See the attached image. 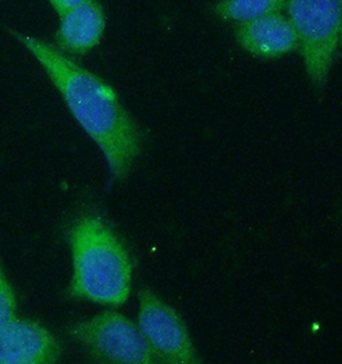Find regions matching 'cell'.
Here are the masks:
<instances>
[{"label": "cell", "instance_id": "obj_1", "mask_svg": "<svg viewBox=\"0 0 342 364\" xmlns=\"http://www.w3.org/2000/svg\"><path fill=\"white\" fill-rule=\"evenodd\" d=\"M9 33L45 70L72 117L102 151L114 181H123L141 154L142 133L115 90L54 45L17 30Z\"/></svg>", "mask_w": 342, "mask_h": 364}, {"label": "cell", "instance_id": "obj_2", "mask_svg": "<svg viewBox=\"0 0 342 364\" xmlns=\"http://www.w3.org/2000/svg\"><path fill=\"white\" fill-rule=\"evenodd\" d=\"M72 279L67 294L108 307H120L131 294L133 261L113 229L99 216L81 215L67 230Z\"/></svg>", "mask_w": 342, "mask_h": 364}, {"label": "cell", "instance_id": "obj_3", "mask_svg": "<svg viewBox=\"0 0 342 364\" xmlns=\"http://www.w3.org/2000/svg\"><path fill=\"white\" fill-rule=\"evenodd\" d=\"M285 9L306 73L323 90L341 43V0H286Z\"/></svg>", "mask_w": 342, "mask_h": 364}, {"label": "cell", "instance_id": "obj_4", "mask_svg": "<svg viewBox=\"0 0 342 364\" xmlns=\"http://www.w3.org/2000/svg\"><path fill=\"white\" fill-rule=\"evenodd\" d=\"M71 339L83 346L94 359L107 363L154 364L162 360L140 327L126 316L105 311L67 328Z\"/></svg>", "mask_w": 342, "mask_h": 364}, {"label": "cell", "instance_id": "obj_5", "mask_svg": "<svg viewBox=\"0 0 342 364\" xmlns=\"http://www.w3.org/2000/svg\"><path fill=\"white\" fill-rule=\"evenodd\" d=\"M139 327L162 362H199L195 346L181 314L149 288L139 290Z\"/></svg>", "mask_w": 342, "mask_h": 364}, {"label": "cell", "instance_id": "obj_6", "mask_svg": "<svg viewBox=\"0 0 342 364\" xmlns=\"http://www.w3.org/2000/svg\"><path fill=\"white\" fill-rule=\"evenodd\" d=\"M62 353L57 338L38 321L16 317L0 333V364H54Z\"/></svg>", "mask_w": 342, "mask_h": 364}, {"label": "cell", "instance_id": "obj_7", "mask_svg": "<svg viewBox=\"0 0 342 364\" xmlns=\"http://www.w3.org/2000/svg\"><path fill=\"white\" fill-rule=\"evenodd\" d=\"M234 36L242 49L263 59H277L298 50L291 22L281 12L237 23Z\"/></svg>", "mask_w": 342, "mask_h": 364}, {"label": "cell", "instance_id": "obj_8", "mask_svg": "<svg viewBox=\"0 0 342 364\" xmlns=\"http://www.w3.org/2000/svg\"><path fill=\"white\" fill-rule=\"evenodd\" d=\"M59 17L56 32V48L59 50L71 55H85L100 43L107 18L98 0H88Z\"/></svg>", "mask_w": 342, "mask_h": 364}, {"label": "cell", "instance_id": "obj_9", "mask_svg": "<svg viewBox=\"0 0 342 364\" xmlns=\"http://www.w3.org/2000/svg\"><path fill=\"white\" fill-rule=\"evenodd\" d=\"M286 0H219L213 6L218 18L237 23L285 9Z\"/></svg>", "mask_w": 342, "mask_h": 364}, {"label": "cell", "instance_id": "obj_10", "mask_svg": "<svg viewBox=\"0 0 342 364\" xmlns=\"http://www.w3.org/2000/svg\"><path fill=\"white\" fill-rule=\"evenodd\" d=\"M17 296L0 261V333L17 316Z\"/></svg>", "mask_w": 342, "mask_h": 364}, {"label": "cell", "instance_id": "obj_11", "mask_svg": "<svg viewBox=\"0 0 342 364\" xmlns=\"http://www.w3.org/2000/svg\"><path fill=\"white\" fill-rule=\"evenodd\" d=\"M85 1H88V0H49L53 9L59 16H62L64 13L68 12V11L76 8V6H81Z\"/></svg>", "mask_w": 342, "mask_h": 364}]
</instances>
